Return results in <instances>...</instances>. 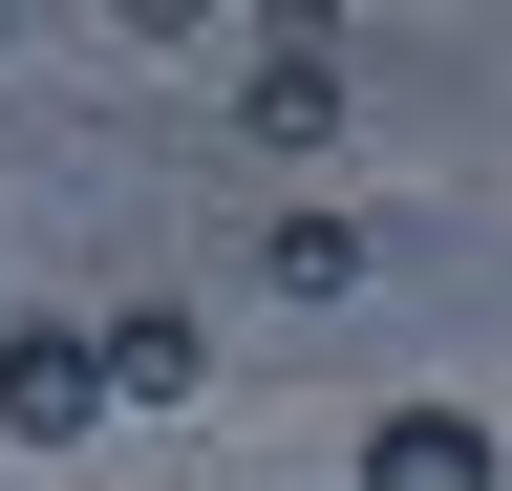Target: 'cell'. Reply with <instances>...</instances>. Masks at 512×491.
I'll return each instance as SVG.
<instances>
[{"label":"cell","mask_w":512,"mask_h":491,"mask_svg":"<svg viewBox=\"0 0 512 491\" xmlns=\"http://www.w3.org/2000/svg\"><path fill=\"white\" fill-rule=\"evenodd\" d=\"M235 129H256V150H320V129H342V43H256Z\"/></svg>","instance_id":"277c9868"},{"label":"cell","mask_w":512,"mask_h":491,"mask_svg":"<svg viewBox=\"0 0 512 491\" xmlns=\"http://www.w3.org/2000/svg\"><path fill=\"white\" fill-rule=\"evenodd\" d=\"M278 299H363V214H278Z\"/></svg>","instance_id":"5b68a950"},{"label":"cell","mask_w":512,"mask_h":491,"mask_svg":"<svg viewBox=\"0 0 512 491\" xmlns=\"http://www.w3.org/2000/svg\"><path fill=\"white\" fill-rule=\"evenodd\" d=\"M342 491H512V449H491V427H470V406H384Z\"/></svg>","instance_id":"7a4b0ae2"},{"label":"cell","mask_w":512,"mask_h":491,"mask_svg":"<svg viewBox=\"0 0 512 491\" xmlns=\"http://www.w3.org/2000/svg\"><path fill=\"white\" fill-rule=\"evenodd\" d=\"M107 427V342L86 321H0V449H86Z\"/></svg>","instance_id":"6da1fadb"},{"label":"cell","mask_w":512,"mask_h":491,"mask_svg":"<svg viewBox=\"0 0 512 491\" xmlns=\"http://www.w3.org/2000/svg\"><path fill=\"white\" fill-rule=\"evenodd\" d=\"M128 43H214V0H128Z\"/></svg>","instance_id":"8992f818"},{"label":"cell","mask_w":512,"mask_h":491,"mask_svg":"<svg viewBox=\"0 0 512 491\" xmlns=\"http://www.w3.org/2000/svg\"><path fill=\"white\" fill-rule=\"evenodd\" d=\"M214 385V321H192V299H128L107 321V406H192Z\"/></svg>","instance_id":"3957f363"}]
</instances>
